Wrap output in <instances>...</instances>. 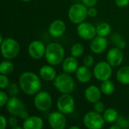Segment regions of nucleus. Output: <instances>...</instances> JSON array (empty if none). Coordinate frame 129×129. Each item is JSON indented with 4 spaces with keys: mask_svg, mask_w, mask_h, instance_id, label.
Wrapping results in <instances>:
<instances>
[{
    "mask_svg": "<svg viewBox=\"0 0 129 129\" xmlns=\"http://www.w3.org/2000/svg\"><path fill=\"white\" fill-rule=\"evenodd\" d=\"M19 85L26 95H35L41 90L42 82L39 77L33 72H24L19 77Z\"/></svg>",
    "mask_w": 129,
    "mask_h": 129,
    "instance_id": "1",
    "label": "nucleus"
},
{
    "mask_svg": "<svg viewBox=\"0 0 129 129\" xmlns=\"http://www.w3.org/2000/svg\"><path fill=\"white\" fill-rule=\"evenodd\" d=\"M65 51L61 45L57 42H51L46 46L45 57L48 64L57 66L64 60Z\"/></svg>",
    "mask_w": 129,
    "mask_h": 129,
    "instance_id": "2",
    "label": "nucleus"
},
{
    "mask_svg": "<svg viewBox=\"0 0 129 129\" xmlns=\"http://www.w3.org/2000/svg\"><path fill=\"white\" fill-rule=\"evenodd\" d=\"M54 85L62 94H71L76 88L74 79L67 73L57 75L54 80Z\"/></svg>",
    "mask_w": 129,
    "mask_h": 129,
    "instance_id": "3",
    "label": "nucleus"
},
{
    "mask_svg": "<svg viewBox=\"0 0 129 129\" xmlns=\"http://www.w3.org/2000/svg\"><path fill=\"white\" fill-rule=\"evenodd\" d=\"M6 110L11 116H15L21 119H26L29 116L26 110L24 104L16 96L11 97L5 105Z\"/></svg>",
    "mask_w": 129,
    "mask_h": 129,
    "instance_id": "4",
    "label": "nucleus"
},
{
    "mask_svg": "<svg viewBox=\"0 0 129 129\" xmlns=\"http://www.w3.org/2000/svg\"><path fill=\"white\" fill-rule=\"evenodd\" d=\"M20 44L18 42L11 37L4 39L1 43V52L5 59L12 60L14 59L20 52Z\"/></svg>",
    "mask_w": 129,
    "mask_h": 129,
    "instance_id": "5",
    "label": "nucleus"
},
{
    "mask_svg": "<svg viewBox=\"0 0 129 129\" xmlns=\"http://www.w3.org/2000/svg\"><path fill=\"white\" fill-rule=\"evenodd\" d=\"M88 17V7L83 3H76L70 6L68 11V17L74 24H79L85 21Z\"/></svg>",
    "mask_w": 129,
    "mask_h": 129,
    "instance_id": "6",
    "label": "nucleus"
},
{
    "mask_svg": "<svg viewBox=\"0 0 129 129\" xmlns=\"http://www.w3.org/2000/svg\"><path fill=\"white\" fill-rule=\"evenodd\" d=\"M105 120L101 115L96 111H89L83 117L84 125L88 129H101L104 126Z\"/></svg>",
    "mask_w": 129,
    "mask_h": 129,
    "instance_id": "7",
    "label": "nucleus"
},
{
    "mask_svg": "<svg viewBox=\"0 0 129 129\" xmlns=\"http://www.w3.org/2000/svg\"><path fill=\"white\" fill-rule=\"evenodd\" d=\"M52 98L51 94L45 91H40L36 94L33 99V104L35 107L42 112L48 111L51 109L52 106Z\"/></svg>",
    "mask_w": 129,
    "mask_h": 129,
    "instance_id": "8",
    "label": "nucleus"
},
{
    "mask_svg": "<svg viewBox=\"0 0 129 129\" xmlns=\"http://www.w3.org/2000/svg\"><path fill=\"white\" fill-rule=\"evenodd\" d=\"M76 102L74 98L70 94H62L57 101V107L58 111L65 115H70L75 110Z\"/></svg>",
    "mask_w": 129,
    "mask_h": 129,
    "instance_id": "9",
    "label": "nucleus"
},
{
    "mask_svg": "<svg viewBox=\"0 0 129 129\" xmlns=\"http://www.w3.org/2000/svg\"><path fill=\"white\" fill-rule=\"evenodd\" d=\"M112 67L107 61H100L95 65L93 75L96 79L101 82L110 79L113 74Z\"/></svg>",
    "mask_w": 129,
    "mask_h": 129,
    "instance_id": "10",
    "label": "nucleus"
},
{
    "mask_svg": "<svg viewBox=\"0 0 129 129\" xmlns=\"http://www.w3.org/2000/svg\"><path fill=\"white\" fill-rule=\"evenodd\" d=\"M77 34L84 40H92L97 36L96 26L88 22H82L78 24Z\"/></svg>",
    "mask_w": 129,
    "mask_h": 129,
    "instance_id": "11",
    "label": "nucleus"
},
{
    "mask_svg": "<svg viewBox=\"0 0 129 129\" xmlns=\"http://www.w3.org/2000/svg\"><path fill=\"white\" fill-rule=\"evenodd\" d=\"M46 46L39 40H35L30 42L27 48V51L29 57L34 60H40L45 54Z\"/></svg>",
    "mask_w": 129,
    "mask_h": 129,
    "instance_id": "12",
    "label": "nucleus"
},
{
    "mask_svg": "<svg viewBox=\"0 0 129 129\" xmlns=\"http://www.w3.org/2000/svg\"><path fill=\"white\" fill-rule=\"evenodd\" d=\"M124 60V54L122 49L114 47L110 49L107 54V61L114 67H119L122 64Z\"/></svg>",
    "mask_w": 129,
    "mask_h": 129,
    "instance_id": "13",
    "label": "nucleus"
},
{
    "mask_svg": "<svg viewBox=\"0 0 129 129\" xmlns=\"http://www.w3.org/2000/svg\"><path fill=\"white\" fill-rule=\"evenodd\" d=\"M48 121L50 126L53 129H64L67 125V119L65 117V114L60 111L50 113Z\"/></svg>",
    "mask_w": 129,
    "mask_h": 129,
    "instance_id": "14",
    "label": "nucleus"
},
{
    "mask_svg": "<svg viewBox=\"0 0 129 129\" xmlns=\"http://www.w3.org/2000/svg\"><path fill=\"white\" fill-rule=\"evenodd\" d=\"M108 46V41L106 37L96 36L92 40H91L90 48L94 54H100L104 52Z\"/></svg>",
    "mask_w": 129,
    "mask_h": 129,
    "instance_id": "15",
    "label": "nucleus"
},
{
    "mask_svg": "<svg viewBox=\"0 0 129 129\" xmlns=\"http://www.w3.org/2000/svg\"><path fill=\"white\" fill-rule=\"evenodd\" d=\"M67 26L64 21L62 20L57 19L54 20L48 27L49 34L54 38H58L62 36L66 32Z\"/></svg>",
    "mask_w": 129,
    "mask_h": 129,
    "instance_id": "16",
    "label": "nucleus"
},
{
    "mask_svg": "<svg viewBox=\"0 0 129 129\" xmlns=\"http://www.w3.org/2000/svg\"><path fill=\"white\" fill-rule=\"evenodd\" d=\"M102 91L101 88L97 87L94 85L88 86L85 91V98L89 103L95 104L98 101H100L101 98Z\"/></svg>",
    "mask_w": 129,
    "mask_h": 129,
    "instance_id": "17",
    "label": "nucleus"
},
{
    "mask_svg": "<svg viewBox=\"0 0 129 129\" xmlns=\"http://www.w3.org/2000/svg\"><path fill=\"white\" fill-rule=\"evenodd\" d=\"M23 129H41L44 127V122L42 118L37 116H31L23 120Z\"/></svg>",
    "mask_w": 129,
    "mask_h": 129,
    "instance_id": "18",
    "label": "nucleus"
},
{
    "mask_svg": "<svg viewBox=\"0 0 129 129\" xmlns=\"http://www.w3.org/2000/svg\"><path fill=\"white\" fill-rule=\"evenodd\" d=\"M78 68L79 61L77 60V57H75L73 56L65 58L62 62V69L64 73L70 74L76 72Z\"/></svg>",
    "mask_w": 129,
    "mask_h": 129,
    "instance_id": "19",
    "label": "nucleus"
},
{
    "mask_svg": "<svg viewBox=\"0 0 129 129\" xmlns=\"http://www.w3.org/2000/svg\"><path fill=\"white\" fill-rule=\"evenodd\" d=\"M89 68L90 67H88L85 65L79 67V68L76 71V77L79 82L88 83L91 80L92 77V73Z\"/></svg>",
    "mask_w": 129,
    "mask_h": 129,
    "instance_id": "20",
    "label": "nucleus"
},
{
    "mask_svg": "<svg viewBox=\"0 0 129 129\" xmlns=\"http://www.w3.org/2000/svg\"><path fill=\"white\" fill-rule=\"evenodd\" d=\"M39 76L43 80L50 82V81H54L57 75L53 66L49 64V65H45L40 68Z\"/></svg>",
    "mask_w": 129,
    "mask_h": 129,
    "instance_id": "21",
    "label": "nucleus"
},
{
    "mask_svg": "<svg viewBox=\"0 0 129 129\" xmlns=\"http://www.w3.org/2000/svg\"><path fill=\"white\" fill-rule=\"evenodd\" d=\"M117 81L122 85H129V66L122 67L116 73Z\"/></svg>",
    "mask_w": 129,
    "mask_h": 129,
    "instance_id": "22",
    "label": "nucleus"
},
{
    "mask_svg": "<svg viewBox=\"0 0 129 129\" xmlns=\"http://www.w3.org/2000/svg\"><path fill=\"white\" fill-rule=\"evenodd\" d=\"M103 117L106 122L114 123L119 117V113L117 110L114 108H107L103 113Z\"/></svg>",
    "mask_w": 129,
    "mask_h": 129,
    "instance_id": "23",
    "label": "nucleus"
},
{
    "mask_svg": "<svg viewBox=\"0 0 129 129\" xmlns=\"http://www.w3.org/2000/svg\"><path fill=\"white\" fill-rule=\"evenodd\" d=\"M96 29H97V36L107 37L110 34L112 29H111V26L108 23L102 22L100 23L96 26Z\"/></svg>",
    "mask_w": 129,
    "mask_h": 129,
    "instance_id": "24",
    "label": "nucleus"
},
{
    "mask_svg": "<svg viewBox=\"0 0 129 129\" xmlns=\"http://www.w3.org/2000/svg\"><path fill=\"white\" fill-rule=\"evenodd\" d=\"M100 88L104 94L110 96L113 94V93L115 91V85L112 81H110V79H107L101 82Z\"/></svg>",
    "mask_w": 129,
    "mask_h": 129,
    "instance_id": "25",
    "label": "nucleus"
},
{
    "mask_svg": "<svg viewBox=\"0 0 129 129\" xmlns=\"http://www.w3.org/2000/svg\"><path fill=\"white\" fill-rule=\"evenodd\" d=\"M14 70V66L10 60H3L0 64V73L3 75H10L13 73Z\"/></svg>",
    "mask_w": 129,
    "mask_h": 129,
    "instance_id": "26",
    "label": "nucleus"
},
{
    "mask_svg": "<svg viewBox=\"0 0 129 129\" xmlns=\"http://www.w3.org/2000/svg\"><path fill=\"white\" fill-rule=\"evenodd\" d=\"M113 43L116 45V47L119 48L121 49H124L126 47V42L125 39L118 33H115L111 37Z\"/></svg>",
    "mask_w": 129,
    "mask_h": 129,
    "instance_id": "27",
    "label": "nucleus"
},
{
    "mask_svg": "<svg viewBox=\"0 0 129 129\" xmlns=\"http://www.w3.org/2000/svg\"><path fill=\"white\" fill-rule=\"evenodd\" d=\"M84 46L80 43H76L74 44L70 49V53L72 56L75 57H81L84 53Z\"/></svg>",
    "mask_w": 129,
    "mask_h": 129,
    "instance_id": "28",
    "label": "nucleus"
},
{
    "mask_svg": "<svg viewBox=\"0 0 129 129\" xmlns=\"http://www.w3.org/2000/svg\"><path fill=\"white\" fill-rule=\"evenodd\" d=\"M118 125H119V127L122 129H127L129 128V121L128 119H127L123 115H119L118 119H116V122Z\"/></svg>",
    "mask_w": 129,
    "mask_h": 129,
    "instance_id": "29",
    "label": "nucleus"
},
{
    "mask_svg": "<svg viewBox=\"0 0 129 129\" xmlns=\"http://www.w3.org/2000/svg\"><path fill=\"white\" fill-rule=\"evenodd\" d=\"M20 85H17L16 83L13 82V83H10L9 86L8 87V93L11 97L13 96H17L19 92H20Z\"/></svg>",
    "mask_w": 129,
    "mask_h": 129,
    "instance_id": "30",
    "label": "nucleus"
},
{
    "mask_svg": "<svg viewBox=\"0 0 129 129\" xmlns=\"http://www.w3.org/2000/svg\"><path fill=\"white\" fill-rule=\"evenodd\" d=\"M9 85H10V82H9V79L7 77V76L1 74L0 75V88H1V90L8 88Z\"/></svg>",
    "mask_w": 129,
    "mask_h": 129,
    "instance_id": "31",
    "label": "nucleus"
},
{
    "mask_svg": "<svg viewBox=\"0 0 129 129\" xmlns=\"http://www.w3.org/2000/svg\"><path fill=\"white\" fill-rule=\"evenodd\" d=\"M9 100L8 95L6 92H5L3 90L0 91V107H3L6 105Z\"/></svg>",
    "mask_w": 129,
    "mask_h": 129,
    "instance_id": "32",
    "label": "nucleus"
},
{
    "mask_svg": "<svg viewBox=\"0 0 129 129\" xmlns=\"http://www.w3.org/2000/svg\"><path fill=\"white\" fill-rule=\"evenodd\" d=\"M94 63V58L92 55H90V54L87 55L83 59V65H85L88 67H92Z\"/></svg>",
    "mask_w": 129,
    "mask_h": 129,
    "instance_id": "33",
    "label": "nucleus"
},
{
    "mask_svg": "<svg viewBox=\"0 0 129 129\" xmlns=\"http://www.w3.org/2000/svg\"><path fill=\"white\" fill-rule=\"evenodd\" d=\"M94 110L99 113H103L105 110V105L104 103L101 101H98L95 104H94Z\"/></svg>",
    "mask_w": 129,
    "mask_h": 129,
    "instance_id": "34",
    "label": "nucleus"
},
{
    "mask_svg": "<svg viewBox=\"0 0 129 129\" xmlns=\"http://www.w3.org/2000/svg\"><path fill=\"white\" fill-rule=\"evenodd\" d=\"M8 125L11 128H14V127L18 125V119L15 116H11L8 119Z\"/></svg>",
    "mask_w": 129,
    "mask_h": 129,
    "instance_id": "35",
    "label": "nucleus"
},
{
    "mask_svg": "<svg viewBox=\"0 0 129 129\" xmlns=\"http://www.w3.org/2000/svg\"><path fill=\"white\" fill-rule=\"evenodd\" d=\"M115 3L117 7L123 8L129 5V0H115Z\"/></svg>",
    "mask_w": 129,
    "mask_h": 129,
    "instance_id": "36",
    "label": "nucleus"
},
{
    "mask_svg": "<svg viewBox=\"0 0 129 129\" xmlns=\"http://www.w3.org/2000/svg\"><path fill=\"white\" fill-rule=\"evenodd\" d=\"M97 15H98V10H97V8H94V6L88 8V17H94Z\"/></svg>",
    "mask_w": 129,
    "mask_h": 129,
    "instance_id": "37",
    "label": "nucleus"
},
{
    "mask_svg": "<svg viewBox=\"0 0 129 129\" xmlns=\"http://www.w3.org/2000/svg\"><path fill=\"white\" fill-rule=\"evenodd\" d=\"M98 0H82V2L88 8L93 7L97 5Z\"/></svg>",
    "mask_w": 129,
    "mask_h": 129,
    "instance_id": "38",
    "label": "nucleus"
},
{
    "mask_svg": "<svg viewBox=\"0 0 129 129\" xmlns=\"http://www.w3.org/2000/svg\"><path fill=\"white\" fill-rule=\"evenodd\" d=\"M0 121H1V129H5L7 125L8 124V121H7L6 118L3 115H0Z\"/></svg>",
    "mask_w": 129,
    "mask_h": 129,
    "instance_id": "39",
    "label": "nucleus"
},
{
    "mask_svg": "<svg viewBox=\"0 0 129 129\" xmlns=\"http://www.w3.org/2000/svg\"><path fill=\"white\" fill-rule=\"evenodd\" d=\"M110 129H121V128L119 127V125H118L116 123H113V125H112L110 127Z\"/></svg>",
    "mask_w": 129,
    "mask_h": 129,
    "instance_id": "40",
    "label": "nucleus"
},
{
    "mask_svg": "<svg viewBox=\"0 0 129 129\" xmlns=\"http://www.w3.org/2000/svg\"><path fill=\"white\" fill-rule=\"evenodd\" d=\"M70 129H80L79 126H70Z\"/></svg>",
    "mask_w": 129,
    "mask_h": 129,
    "instance_id": "41",
    "label": "nucleus"
},
{
    "mask_svg": "<svg viewBox=\"0 0 129 129\" xmlns=\"http://www.w3.org/2000/svg\"><path fill=\"white\" fill-rule=\"evenodd\" d=\"M3 40H4V39H3V37H2V35H1V36H0V43H2V42H3Z\"/></svg>",
    "mask_w": 129,
    "mask_h": 129,
    "instance_id": "42",
    "label": "nucleus"
},
{
    "mask_svg": "<svg viewBox=\"0 0 129 129\" xmlns=\"http://www.w3.org/2000/svg\"><path fill=\"white\" fill-rule=\"evenodd\" d=\"M20 1H22V2H30L32 0H20Z\"/></svg>",
    "mask_w": 129,
    "mask_h": 129,
    "instance_id": "43",
    "label": "nucleus"
},
{
    "mask_svg": "<svg viewBox=\"0 0 129 129\" xmlns=\"http://www.w3.org/2000/svg\"><path fill=\"white\" fill-rule=\"evenodd\" d=\"M128 121H129V116H128Z\"/></svg>",
    "mask_w": 129,
    "mask_h": 129,
    "instance_id": "44",
    "label": "nucleus"
}]
</instances>
